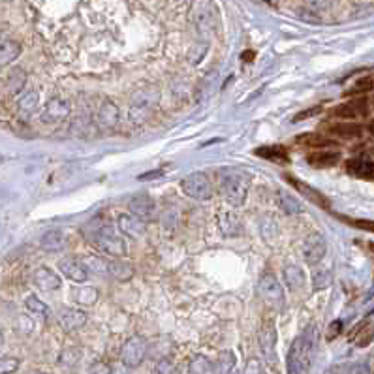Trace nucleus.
<instances>
[{"label": "nucleus", "mask_w": 374, "mask_h": 374, "mask_svg": "<svg viewBox=\"0 0 374 374\" xmlns=\"http://www.w3.org/2000/svg\"><path fill=\"white\" fill-rule=\"evenodd\" d=\"M341 160V152L333 151H318L314 154H309V164L314 168H331Z\"/></svg>", "instance_id": "nucleus-29"}, {"label": "nucleus", "mask_w": 374, "mask_h": 374, "mask_svg": "<svg viewBox=\"0 0 374 374\" xmlns=\"http://www.w3.org/2000/svg\"><path fill=\"white\" fill-rule=\"evenodd\" d=\"M83 265L87 267V271H94V273H104L107 275V260L100 256H89L85 260H81Z\"/></svg>", "instance_id": "nucleus-36"}, {"label": "nucleus", "mask_w": 374, "mask_h": 374, "mask_svg": "<svg viewBox=\"0 0 374 374\" xmlns=\"http://www.w3.org/2000/svg\"><path fill=\"white\" fill-rule=\"evenodd\" d=\"M117 228L120 231L122 237H128V239H141V237L147 233V224L139 218L132 217L130 213L128 215H120L117 218Z\"/></svg>", "instance_id": "nucleus-14"}, {"label": "nucleus", "mask_w": 374, "mask_h": 374, "mask_svg": "<svg viewBox=\"0 0 374 374\" xmlns=\"http://www.w3.org/2000/svg\"><path fill=\"white\" fill-rule=\"evenodd\" d=\"M218 228L226 237H239L243 235V222L231 211H220L218 213Z\"/></svg>", "instance_id": "nucleus-15"}, {"label": "nucleus", "mask_w": 374, "mask_h": 374, "mask_svg": "<svg viewBox=\"0 0 374 374\" xmlns=\"http://www.w3.org/2000/svg\"><path fill=\"white\" fill-rule=\"evenodd\" d=\"M128 209H130V215L132 217L139 218V220H151L154 218V213H156V201L152 199L149 194H138V196H134L128 201Z\"/></svg>", "instance_id": "nucleus-11"}, {"label": "nucleus", "mask_w": 374, "mask_h": 374, "mask_svg": "<svg viewBox=\"0 0 374 374\" xmlns=\"http://www.w3.org/2000/svg\"><path fill=\"white\" fill-rule=\"evenodd\" d=\"M26 83V73L21 70V68H17V70H13L12 73H10V89H12V92H19L23 91V87H25Z\"/></svg>", "instance_id": "nucleus-38"}, {"label": "nucleus", "mask_w": 374, "mask_h": 374, "mask_svg": "<svg viewBox=\"0 0 374 374\" xmlns=\"http://www.w3.org/2000/svg\"><path fill=\"white\" fill-rule=\"evenodd\" d=\"M149 352V342L141 335H132L120 348V365L126 368H136L145 361Z\"/></svg>", "instance_id": "nucleus-6"}, {"label": "nucleus", "mask_w": 374, "mask_h": 374, "mask_svg": "<svg viewBox=\"0 0 374 374\" xmlns=\"http://www.w3.org/2000/svg\"><path fill=\"white\" fill-rule=\"evenodd\" d=\"M367 109H368V102L365 98H361V100H355V102L341 104L333 113L341 118H357L359 115H365Z\"/></svg>", "instance_id": "nucleus-23"}, {"label": "nucleus", "mask_w": 374, "mask_h": 374, "mask_svg": "<svg viewBox=\"0 0 374 374\" xmlns=\"http://www.w3.org/2000/svg\"><path fill=\"white\" fill-rule=\"evenodd\" d=\"M59 271L66 278H70L72 282L83 284L89 280V271H87V267L83 265V262L79 258H73V256L62 258L59 262Z\"/></svg>", "instance_id": "nucleus-13"}, {"label": "nucleus", "mask_w": 374, "mask_h": 374, "mask_svg": "<svg viewBox=\"0 0 374 374\" xmlns=\"http://www.w3.org/2000/svg\"><path fill=\"white\" fill-rule=\"evenodd\" d=\"M162 175H164V170L149 171V173H143V175H139L138 181H149V179H156V177H162Z\"/></svg>", "instance_id": "nucleus-49"}, {"label": "nucleus", "mask_w": 374, "mask_h": 374, "mask_svg": "<svg viewBox=\"0 0 374 374\" xmlns=\"http://www.w3.org/2000/svg\"><path fill=\"white\" fill-rule=\"evenodd\" d=\"M2 342H4V335H2V333H0V344H2Z\"/></svg>", "instance_id": "nucleus-52"}, {"label": "nucleus", "mask_w": 374, "mask_h": 374, "mask_svg": "<svg viewBox=\"0 0 374 374\" xmlns=\"http://www.w3.org/2000/svg\"><path fill=\"white\" fill-rule=\"evenodd\" d=\"M318 341V329L316 323H309L303 329L301 335H297L289 346L288 361H286V370L288 374H309L310 363H312V354Z\"/></svg>", "instance_id": "nucleus-2"}, {"label": "nucleus", "mask_w": 374, "mask_h": 374, "mask_svg": "<svg viewBox=\"0 0 374 374\" xmlns=\"http://www.w3.org/2000/svg\"><path fill=\"white\" fill-rule=\"evenodd\" d=\"M252 183V175L239 168H224L218 171V188L224 199L233 207H241L246 201Z\"/></svg>", "instance_id": "nucleus-3"}, {"label": "nucleus", "mask_w": 374, "mask_h": 374, "mask_svg": "<svg viewBox=\"0 0 374 374\" xmlns=\"http://www.w3.org/2000/svg\"><path fill=\"white\" fill-rule=\"evenodd\" d=\"M284 280H286L289 289H299L305 286V273L297 265H288L284 269Z\"/></svg>", "instance_id": "nucleus-31"}, {"label": "nucleus", "mask_w": 374, "mask_h": 374, "mask_svg": "<svg viewBox=\"0 0 374 374\" xmlns=\"http://www.w3.org/2000/svg\"><path fill=\"white\" fill-rule=\"evenodd\" d=\"M258 294L262 296V299L269 307H273L275 310H282L284 305H286V299H284V289L282 286L278 284L275 275L271 273H263L258 280Z\"/></svg>", "instance_id": "nucleus-7"}, {"label": "nucleus", "mask_w": 374, "mask_h": 374, "mask_svg": "<svg viewBox=\"0 0 374 374\" xmlns=\"http://www.w3.org/2000/svg\"><path fill=\"white\" fill-rule=\"evenodd\" d=\"M286 181L294 184V186H296L297 190L301 192V194H303L305 197H307V199H310L312 203L320 205V207H323V209H327V211H329L331 203H329V199H327L325 196H323V194H322L320 190H316V188H312V186H309V184L301 183V181H297V179H294V177H289V175H286Z\"/></svg>", "instance_id": "nucleus-21"}, {"label": "nucleus", "mask_w": 374, "mask_h": 374, "mask_svg": "<svg viewBox=\"0 0 374 374\" xmlns=\"http://www.w3.org/2000/svg\"><path fill=\"white\" fill-rule=\"evenodd\" d=\"M327 250V243L325 237L322 233H310L305 241H303V258L309 265H316L320 263L325 256Z\"/></svg>", "instance_id": "nucleus-10"}, {"label": "nucleus", "mask_w": 374, "mask_h": 374, "mask_svg": "<svg viewBox=\"0 0 374 374\" xmlns=\"http://www.w3.org/2000/svg\"><path fill=\"white\" fill-rule=\"evenodd\" d=\"M299 143H309V145H314V147H322V145H327L329 141L322 136H318V134H309V136H301V138H297Z\"/></svg>", "instance_id": "nucleus-43"}, {"label": "nucleus", "mask_w": 374, "mask_h": 374, "mask_svg": "<svg viewBox=\"0 0 374 374\" xmlns=\"http://www.w3.org/2000/svg\"><path fill=\"white\" fill-rule=\"evenodd\" d=\"M25 305H26V309L30 310L32 314H39L41 318H49V314H51V309H49L46 303L41 301L39 297H36V296H28V297H26Z\"/></svg>", "instance_id": "nucleus-33"}, {"label": "nucleus", "mask_w": 374, "mask_h": 374, "mask_svg": "<svg viewBox=\"0 0 374 374\" xmlns=\"http://www.w3.org/2000/svg\"><path fill=\"white\" fill-rule=\"evenodd\" d=\"M158 104H160V91L154 87H147L138 91L130 100V107H128V118L134 124H143L147 122L151 115L156 111Z\"/></svg>", "instance_id": "nucleus-4"}, {"label": "nucleus", "mask_w": 374, "mask_h": 374, "mask_svg": "<svg viewBox=\"0 0 374 374\" xmlns=\"http://www.w3.org/2000/svg\"><path fill=\"white\" fill-rule=\"evenodd\" d=\"M70 296H72L73 303L89 307V305H94L98 301V289L92 288V286H77V288H72Z\"/></svg>", "instance_id": "nucleus-25"}, {"label": "nucleus", "mask_w": 374, "mask_h": 374, "mask_svg": "<svg viewBox=\"0 0 374 374\" xmlns=\"http://www.w3.org/2000/svg\"><path fill=\"white\" fill-rule=\"evenodd\" d=\"M333 132H337L339 136H344V138H355V136H361V126H357V124H337L331 128Z\"/></svg>", "instance_id": "nucleus-39"}, {"label": "nucleus", "mask_w": 374, "mask_h": 374, "mask_svg": "<svg viewBox=\"0 0 374 374\" xmlns=\"http://www.w3.org/2000/svg\"><path fill=\"white\" fill-rule=\"evenodd\" d=\"M341 374H370V368L365 363H352L341 368Z\"/></svg>", "instance_id": "nucleus-42"}, {"label": "nucleus", "mask_w": 374, "mask_h": 374, "mask_svg": "<svg viewBox=\"0 0 374 374\" xmlns=\"http://www.w3.org/2000/svg\"><path fill=\"white\" fill-rule=\"evenodd\" d=\"M32 278H34V284L41 292H55V289H59L62 286L60 276L53 269H49V267H38V269L34 271Z\"/></svg>", "instance_id": "nucleus-18"}, {"label": "nucleus", "mask_w": 374, "mask_h": 374, "mask_svg": "<svg viewBox=\"0 0 374 374\" xmlns=\"http://www.w3.org/2000/svg\"><path fill=\"white\" fill-rule=\"evenodd\" d=\"M57 316H59L60 327L68 331V333L81 329L87 323V320H89L85 310L77 309V307H62V309H59Z\"/></svg>", "instance_id": "nucleus-12"}, {"label": "nucleus", "mask_w": 374, "mask_h": 374, "mask_svg": "<svg viewBox=\"0 0 374 374\" xmlns=\"http://www.w3.org/2000/svg\"><path fill=\"white\" fill-rule=\"evenodd\" d=\"M243 374H265V368H263L262 361H260L258 357H252V359H248V363H246Z\"/></svg>", "instance_id": "nucleus-44"}, {"label": "nucleus", "mask_w": 374, "mask_h": 374, "mask_svg": "<svg viewBox=\"0 0 374 374\" xmlns=\"http://www.w3.org/2000/svg\"><path fill=\"white\" fill-rule=\"evenodd\" d=\"M81 355L83 352L79 348H66L62 350V354H60V365H64V367H75L79 361H81Z\"/></svg>", "instance_id": "nucleus-37"}, {"label": "nucleus", "mask_w": 374, "mask_h": 374, "mask_svg": "<svg viewBox=\"0 0 374 374\" xmlns=\"http://www.w3.org/2000/svg\"><path fill=\"white\" fill-rule=\"evenodd\" d=\"M19 55H21L19 41H13V39H4V41H0V66L12 64Z\"/></svg>", "instance_id": "nucleus-26"}, {"label": "nucleus", "mask_w": 374, "mask_h": 374, "mask_svg": "<svg viewBox=\"0 0 374 374\" xmlns=\"http://www.w3.org/2000/svg\"><path fill=\"white\" fill-rule=\"evenodd\" d=\"M276 203H278V207H280L286 215H299V213H303V207H301V203H299V199H296L292 194H288V192H284V190L276 192Z\"/></svg>", "instance_id": "nucleus-30"}, {"label": "nucleus", "mask_w": 374, "mask_h": 374, "mask_svg": "<svg viewBox=\"0 0 374 374\" xmlns=\"http://www.w3.org/2000/svg\"><path fill=\"white\" fill-rule=\"evenodd\" d=\"M154 374H177V370H175V365L171 363V359L162 357V359H158V363L154 365Z\"/></svg>", "instance_id": "nucleus-41"}, {"label": "nucleus", "mask_w": 374, "mask_h": 374, "mask_svg": "<svg viewBox=\"0 0 374 374\" xmlns=\"http://www.w3.org/2000/svg\"><path fill=\"white\" fill-rule=\"evenodd\" d=\"M258 341H260V348H262L263 359L273 365V363L276 361V354H275L276 327H275V322H273V320H263L262 327H260Z\"/></svg>", "instance_id": "nucleus-9"}, {"label": "nucleus", "mask_w": 374, "mask_h": 374, "mask_svg": "<svg viewBox=\"0 0 374 374\" xmlns=\"http://www.w3.org/2000/svg\"><path fill=\"white\" fill-rule=\"evenodd\" d=\"M179 224V217L175 211H168L164 213V217H162V226H164L165 230H173L175 226Z\"/></svg>", "instance_id": "nucleus-45"}, {"label": "nucleus", "mask_w": 374, "mask_h": 374, "mask_svg": "<svg viewBox=\"0 0 374 374\" xmlns=\"http://www.w3.org/2000/svg\"><path fill=\"white\" fill-rule=\"evenodd\" d=\"M19 368L17 357H0V374H13Z\"/></svg>", "instance_id": "nucleus-40"}, {"label": "nucleus", "mask_w": 374, "mask_h": 374, "mask_svg": "<svg viewBox=\"0 0 374 374\" xmlns=\"http://www.w3.org/2000/svg\"><path fill=\"white\" fill-rule=\"evenodd\" d=\"M134 265L126 260H107V275H111L118 282H128L134 276Z\"/></svg>", "instance_id": "nucleus-22"}, {"label": "nucleus", "mask_w": 374, "mask_h": 374, "mask_svg": "<svg viewBox=\"0 0 374 374\" xmlns=\"http://www.w3.org/2000/svg\"><path fill=\"white\" fill-rule=\"evenodd\" d=\"M30 374H46V372H39V370H34V372H30Z\"/></svg>", "instance_id": "nucleus-53"}, {"label": "nucleus", "mask_w": 374, "mask_h": 374, "mask_svg": "<svg viewBox=\"0 0 374 374\" xmlns=\"http://www.w3.org/2000/svg\"><path fill=\"white\" fill-rule=\"evenodd\" d=\"M322 111V107L320 105H316V107H310V109H307V111H301V113H297L296 118L294 120H303V118H309V117H314V115H318V113Z\"/></svg>", "instance_id": "nucleus-48"}, {"label": "nucleus", "mask_w": 374, "mask_h": 374, "mask_svg": "<svg viewBox=\"0 0 374 374\" xmlns=\"http://www.w3.org/2000/svg\"><path fill=\"white\" fill-rule=\"evenodd\" d=\"M87 374H111V367L104 361H94L91 367H89Z\"/></svg>", "instance_id": "nucleus-46"}, {"label": "nucleus", "mask_w": 374, "mask_h": 374, "mask_svg": "<svg viewBox=\"0 0 374 374\" xmlns=\"http://www.w3.org/2000/svg\"><path fill=\"white\" fill-rule=\"evenodd\" d=\"M190 21L201 36H211L220 26L217 4H213V2H192Z\"/></svg>", "instance_id": "nucleus-5"}, {"label": "nucleus", "mask_w": 374, "mask_h": 374, "mask_svg": "<svg viewBox=\"0 0 374 374\" xmlns=\"http://www.w3.org/2000/svg\"><path fill=\"white\" fill-rule=\"evenodd\" d=\"M68 115H70V104L62 98H51L41 113V120L44 122H59Z\"/></svg>", "instance_id": "nucleus-16"}, {"label": "nucleus", "mask_w": 374, "mask_h": 374, "mask_svg": "<svg viewBox=\"0 0 374 374\" xmlns=\"http://www.w3.org/2000/svg\"><path fill=\"white\" fill-rule=\"evenodd\" d=\"M83 233L102 254H107L113 260H122L126 256L124 239H122V235H117L115 228L104 217H96L92 218L91 222H87Z\"/></svg>", "instance_id": "nucleus-1"}, {"label": "nucleus", "mask_w": 374, "mask_h": 374, "mask_svg": "<svg viewBox=\"0 0 374 374\" xmlns=\"http://www.w3.org/2000/svg\"><path fill=\"white\" fill-rule=\"evenodd\" d=\"M0 164H2V158H0Z\"/></svg>", "instance_id": "nucleus-54"}, {"label": "nucleus", "mask_w": 374, "mask_h": 374, "mask_svg": "<svg viewBox=\"0 0 374 374\" xmlns=\"http://www.w3.org/2000/svg\"><path fill=\"white\" fill-rule=\"evenodd\" d=\"M181 188L186 196L192 197V199H197V201H207L213 197V184H211L209 177L201 171L186 175L181 181Z\"/></svg>", "instance_id": "nucleus-8"}, {"label": "nucleus", "mask_w": 374, "mask_h": 374, "mask_svg": "<svg viewBox=\"0 0 374 374\" xmlns=\"http://www.w3.org/2000/svg\"><path fill=\"white\" fill-rule=\"evenodd\" d=\"M41 248L47 250V252H59L66 246V237L60 230H49L41 235Z\"/></svg>", "instance_id": "nucleus-24"}, {"label": "nucleus", "mask_w": 374, "mask_h": 374, "mask_svg": "<svg viewBox=\"0 0 374 374\" xmlns=\"http://www.w3.org/2000/svg\"><path fill=\"white\" fill-rule=\"evenodd\" d=\"M342 322L341 320H337V322H333L331 325H329V337H337L339 333L342 331Z\"/></svg>", "instance_id": "nucleus-50"}, {"label": "nucleus", "mask_w": 374, "mask_h": 374, "mask_svg": "<svg viewBox=\"0 0 374 374\" xmlns=\"http://www.w3.org/2000/svg\"><path fill=\"white\" fill-rule=\"evenodd\" d=\"M346 171L350 175H354L357 179H365V181H372L374 177V165L372 160L368 156H357L348 160L346 164Z\"/></svg>", "instance_id": "nucleus-19"}, {"label": "nucleus", "mask_w": 374, "mask_h": 374, "mask_svg": "<svg viewBox=\"0 0 374 374\" xmlns=\"http://www.w3.org/2000/svg\"><path fill=\"white\" fill-rule=\"evenodd\" d=\"M111 374H128V368H126L124 365H118V367L111 368Z\"/></svg>", "instance_id": "nucleus-51"}, {"label": "nucleus", "mask_w": 374, "mask_h": 374, "mask_svg": "<svg viewBox=\"0 0 374 374\" xmlns=\"http://www.w3.org/2000/svg\"><path fill=\"white\" fill-rule=\"evenodd\" d=\"M312 282H314V289L329 288V284L333 282V273H331V269L314 271V275H312Z\"/></svg>", "instance_id": "nucleus-35"}, {"label": "nucleus", "mask_w": 374, "mask_h": 374, "mask_svg": "<svg viewBox=\"0 0 374 374\" xmlns=\"http://www.w3.org/2000/svg\"><path fill=\"white\" fill-rule=\"evenodd\" d=\"M370 89H372V77L367 75L365 81H359V83L354 87V91H350V92H352V94H354V92H367V91H370Z\"/></svg>", "instance_id": "nucleus-47"}, {"label": "nucleus", "mask_w": 374, "mask_h": 374, "mask_svg": "<svg viewBox=\"0 0 374 374\" xmlns=\"http://www.w3.org/2000/svg\"><path fill=\"white\" fill-rule=\"evenodd\" d=\"M213 372V363L205 355H194L188 363V374H211Z\"/></svg>", "instance_id": "nucleus-32"}, {"label": "nucleus", "mask_w": 374, "mask_h": 374, "mask_svg": "<svg viewBox=\"0 0 374 374\" xmlns=\"http://www.w3.org/2000/svg\"><path fill=\"white\" fill-rule=\"evenodd\" d=\"M235 354L231 350H224L217 357V361L213 363V372L211 374H230L235 367Z\"/></svg>", "instance_id": "nucleus-27"}, {"label": "nucleus", "mask_w": 374, "mask_h": 374, "mask_svg": "<svg viewBox=\"0 0 374 374\" xmlns=\"http://www.w3.org/2000/svg\"><path fill=\"white\" fill-rule=\"evenodd\" d=\"M38 104H39V94L36 91H28L25 96L19 100V111L30 115L32 111L38 109Z\"/></svg>", "instance_id": "nucleus-34"}, {"label": "nucleus", "mask_w": 374, "mask_h": 374, "mask_svg": "<svg viewBox=\"0 0 374 374\" xmlns=\"http://www.w3.org/2000/svg\"><path fill=\"white\" fill-rule=\"evenodd\" d=\"M299 17L310 23H323V15L333 8L331 2H303L299 4Z\"/></svg>", "instance_id": "nucleus-17"}, {"label": "nucleus", "mask_w": 374, "mask_h": 374, "mask_svg": "<svg viewBox=\"0 0 374 374\" xmlns=\"http://www.w3.org/2000/svg\"><path fill=\"white\" fill-rule=\"evenodd\" d=\"M258 156L265 158V160H273V162H278V164H288L289 156L288 151L280 147V145H273V147H260L256 149Z\"/></svg>", "instance_id": "nucleus-28"}, {"label": "nucleus", "mask_w": 374, "mask_h": 374, "mask_svg": "<svg viewBox=\"0 0 374 374\" xmlns=\"http://www.w3.org/2000/svg\"><path fill=\"white\" fill-rule=\"evenodd\" d=\"M118 107L113 104L111 100H104V104L100 105L98 113H96V122H98L100 128H113V126H117L118 122Z\"/></svg>", "instance_id": "nucleus-20"}]
</instances>
